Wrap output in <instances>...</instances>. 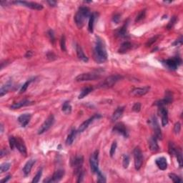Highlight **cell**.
I'll return each mask as SVG.
<instances>
[{"instance_id": "obj_43", "label": "cell", "mask_w": 183, "mask_h": 183, "mask_svg": "<svg viewBox=\"0 0 183 183\" xmlns=\"http://www.w3.org/2000/svg\"><path fill=\"white\" fill-rule=\"evenodd\" d=\"M10 168V163H5L4 164H2L0 167V171H1V173H3L4 172H7L9 170V169Z\"/></svg>"}, {"instance_id": "obj_46", "label": "cell", "mask_w": 183, "mask_h": 183, "mask_svg": "<svg viewBox=\"0 0 183 183\" xmlns=\"http://www.w3.org/2000/svg\"><path fill=\"white\" fill-rule=\"evenodd\" d=\"M181 130V124L179 122H176L175 124V127H174V132H175V134H179Z\"/></svg>"}, {"instance_id": "obj_38", "label": "cell", "mask_w": 183, "mask_h": 183, "mask_svg": "<svg viewBox=\"0 0 183 183\" xmlns=\"http://www.w3.org/2000/svg\"><path fill=\"white\" fill-rule=\"evenodd\" d=\"M33 79H28V80L27 81V82H25V83L23 85H22V87H21V89H20V91H19V92H20V93H24L25 91L27 90V88H28V87H29V85H30L31 82H32Z\"/></svg>"}, {"instance_id": "obj_26", "label": "cell", "mask_w": 183, "mask_h": 183, "mask_svg": "<svg viewBox=\"0 0 183 183\" xmlns=\"http://www.w3.org/2000/svg\"><path fill=\"white\" fill-rule=\"evenodd\" d=\"M76 55H77L78 58H79V59H81V60L83 61H85V62L88 61L87 57L85 55L82 47H81L79 45H78V44L76 46Z\"/></svg>"}, {"instance_id": "obj_25", "label": "cell", "mask_w": 183, "mask_h": 183, "mask_svg": "<svg viewBox=\"0 0 183 183\" xmlns=\"http://www.w3.org/2000/svg\"><path fill=\"white\" fill-rule=\"evenodd\" d=\"M34 163H35V160H30L25 164V167L23 168V172L25 176H27L30 173L31 168H32Z\"/></svg>"}, {"instance_id": "obj_23", "label": "cell", "mask_w": 183, "mask_h": 183, "mask_svg": "<svg viewBox=\"0 0 183 183\" xmlns=\"http://www.w3.org/2000/svg\"><path fill=\"white\" fill-rule=\"evenodd\" d=\"M33 102L29 101L28 100H23L22 101L19 102H16L13 104L11 106V109H19V108H21L22 107H25V106H28V105H30V104H32Z\"/></svg>"}, {"instance_id": "obj_5", "label": "cell", "mask_w": 183, "mask_h": 183, "mask_svg": "<svg viewBox=\"0 0 183 183\" xmlns=\"http://www.w3.org/2000/svg\"><path fill=\"white\" fill-rule=\"evenodd\" d=\"M100 75L97 73H83V74H79L76 76L75 81L77 82H87V81H92L99 79Z\"/></svg>"}, {"instance_id": "obj_55", "label": "cell", "mask_w": 183, "mask_h": 183, "mask_svg": "<svg viewBox=\"0 0 183 183\" xmlns=\"http://www.w3.org/2000/svg\"><path fill=\"white\" fill-rule=\"evenodd\" d=\"M11 178H12L11 175H8V176H7V177H6V178H4V179L1 180V183H4V182H8V181L10 180V179H11Z\"/></svg>"}, {"instance_id": "obj_41", "label": "cell", "mask_w": 183, "mask_h": 183, "mask_svg": "<svg viewBox=\"0 0 183 183\" xmlns=\"http://www.w3.org/2000/svg\"><path fill=\"white\" fill-rule=\"evenodd\" d=\"M9 142H10V146L12 150H14L16 147V138L13 136H10L9 138Z\"/></svg>"}, {"instance_id": "obj_20", "label": "cell", "mask_w": 183, "mask_h": 183, "mask_svg": "<svg viewBox=\"0 0 183 183\" xmlns=\"http://www.w3.org/2000/svg\"><path fill=\"white\" fill-rule=\"evenodd\" d=\"M148 142H149V143H148L149 144V147L152 152H156L160 150V147H159L158 144H157V138H156L155 136L151 137Z\"/></svg>"}, {"instance_id": "obj_36", "label": "cell", "mask_w": 183, "mask_h": 183, "mask_svg": "<svg viewBox=\"0 0 183 183\" xmlns=\"http://www.w3.org/2000/svg\"><path fill=\"white\" fill-rule=\"evenodd\" d=\"M169 178H170L171 180H172V181H173V182H181L182 181V180L180 178L179 176H178L177 175H175V174L174 173H169Z\"/></svg>"}, {"instance_id": "obj_49", "label": "cell", "mask_w": 183, "mask_h": 183, "mask_svg": "<svg viewBox=\"0 0 183 183\" xmlns=\"http://www.w3.org/2000/svg\"><path fill=\"white\" fill-rule=\"evenodd\" d=\"M140 109H141V104L139 102H136L135 104L133 105L132 110L135 111V112H138L140 111Z\"/></svg>"}, {"instance_id": "obj_56", "label": "cell", "mask_w": 183, "mask_h": 183, "mask_svg": "<svg viewBox=\"0 0 183 183\" xmlns=\"http://www.w3.org/2000/svg\"><path fill=\"white\" fill-rule=\"evenodd\" d=\"M31 55H32V52H31V51H28V52H27V54L25 56H26V57L28 58V57H30Z\"/></svg>"}, {"instance_id": "obj_10", "label": "cell", "mask_w": 183, "mask_h": 183, "mask_svg": "<svg viewBox=\"0 0 183 183\" xmlns=\"http://www.w3.org/2000/svg\"><path fill=\"white\" fill-rule=\"evenodd\" d=\"M14 4H22V5L25 6V7L30 8L31 10H42L43 9V6L42 4H38L36 2H30V1H13Z\"/></svg>"}, {"instance_id": "obj_7", "label": "cell", "mask_w": 183, "mask_h": 183, "mask_svg": "<svg viewBox=\"0 0 183 183\" xmlns=\"http://www.w3.org/2000/svg\"><path fill=\"white\" fill-rule=\"evenodd\" d=\"M54 122H55V117H54V116L52 115H49L38 130V134L42 135L47 131L53 125Z\"/></svg>"}, {"instance_id": "obj_15", "label": "cell", "mask_w": 183, "mask_h": 183, "mask_svg": "<svg viewBox=\"0 0 183 183\" xmlns=\"http://www.w3.org/2000/svg\"><path fill=\"white\" fill-rule=\"evenodd\" d=\"M172 99H173V96L171 92L167 91L165 93V97L163 100H160V101L157 102L155 103L156 105H157L158 107H165L167 104H169L172 102Z\"/></svg>"}, {"instance_id": "obj_44", "label": "cell", "mask_w": 183, "mask_h": 183, "mask_svg": "<svg viewBox=\"0 0 183 183\" xmlns=\"http://www.w3.org/2000/svg\"><path fill=\"white\" fill-rule=\"evenodd\" d=\"M177 22V17L176 16H172V19H170V21L169 22V23H168L167 26V28L168 29H172V27H173V26L175 25V24Z\"/></svg>"}, {"instance_id": "obj_31", "label": "cell", "mask_w": 183, "mask_h": 183, "mask_svg": "<svg viewBox=\"0 0 183 183\" xmlns=\"http://www.w3.org/2000/svg\"><path fill=\"white\" fill-rule=\"evenodd\" d=\"M127 24H124L120 29L116 31V35L119 37H125L127 35Z\"/></svg>"}, {"instance_id": "obj_13", "label": "cell", "mask_w": 183, "mask_h": 183, "mask_svg": "<svg viewBox=\"0 0 183 183\" xmlns=\"http://www.w3.org/2000/svg\"><path fill=\"white\" fill-rule=\"evenodd\" d=\"M64 175V171L63 169H57V171H55V173L53 174L52 178H50L49 179L44 180V182H57L60 181L62 179L63 176Z\"/></svg>"}, {"instance_id": "obj_27", "label": "cell", "mask_w": 183, "mask_h": 183, "mask_svg": "<svg viewBox=\"0 0 183 183\" xmlns=\"http://www.w3.org/2000/svg\"><path fill=\"white\" fill-rule=\"evenodd\" d=\"M93 90L92 87H87L84 88L82 91H81L80 94L78 96V99L81 100V99H83L84 97H85L86 96H87L89 93L92 92Z\"/></svg>"}, {"instance_id": "obj_58", "label": "cell", "mask_w": 183, "mask_h": 183, "mask_svg": "<svg viewBox=\"0 0 183 183\" xmlns=\"http://www.w3.org/2000/svg\"><path fill=\"white\" fill-rule=\"evenodd\" d=\"M1 133L3 132V131H4V127H3V124H1Z\"/></svg>"}, {"instance_id": "obj_30", "label": "cell", "mask_w": 183, "mask_h": 183, "mask_svg": "<svg viewBox=\"0 0 183 183\" xmlns=\"http://www.w3.org/2000/svg\"><path fill=\"white\" fill-rule=\"evenodd\" d=\"M11 87H12V83L10 82H7V83H6L5 85L1 86V89H0V96H1V97H3L4 94H7V93L9 92V90L10 89Z\"/></svg>"}, {"instance_id": "obj_35", "label": "cell", "mask_w": 183, "mask_h": 183, "mask_svg": "<svg viewBox=\"0 0 183 183\" xmlns=\"http://www.w3.org/2000/svg\"><path fill=\"white\" fill-rule=\"evenodd\" d=\"M130 164V157L127 154H123L122 157V165L124 168H127Z\"/></svg>"}, {"instance_id": "obj_17", "label": "cell", "mask_w": 183, "mask_h": 183, "mask_svg": "<svg viewBox=\"0 0 183 183\" xmlns=\"http://www.w3.org/2000/svg\"><path fill=\"white\" fill-rule=\"evenodd\" d=\"M159 114L162 117V125L163 127L168 124V112L165 107H159Z\"/></svg>"}, {"instance_id": "obj_2", "label": "cell", "mask_w": 183, "mask_h": 183, "mask_svg": "<svg viewBox=\"0 0 183 183\" xmlns=\"http://www.w3.org/2000/svg\"><path fill=\"white\" fill-rule=\"evenodd\" d=\"M90 16L89 9L87 7H81L74 16V21L76 26L79 28H82L85 25V22L88 17Z\"/></svg>"}, {"instance_id": "obj_9", "label": "cell", "mask_w": 183, "mask_h": 183, "mask_svg": "<svg viewBox=\"0 0 183 183\" xmlns=\"http://www.w3.org/2000/svg\"><path fill=\"white\" fill-rule=\"evenodd\" d=\"M150 122L151 126L152 127L153 130L154 131V136H155L157 139H162L163 138V135H162V132L161 130H160V124H159L158 122H157V118L154 116H153L152 117V119L150 121Z\"/></svg>"}, {"instance_id": "obj_29", "label": "cell", "mask_w": 183, "mask_h": 183, "mask_svg": "<svg viewBox=\"0 0 183 183\" xmlns=\"http://www.w3.org/2000/svg\"><path fill=\"white\" fill-rule=\"evenodd\" d=\"M61 110L64 112L65 115H70L72 112V106L70 104V102L66 101L63 103L62 107H61Z\"/></svg>"}, {"instance_id": "obj_39", "label": "cell", "mask_w": 183, "mask_h": 183, "mask_svg": "<svg viewBox=\"0 0 183 183\" xmlns=\"http://www.w3.org/2000/svg\"><path fill=\"white\" fill-rule=\"evenodd\" d=\"M145 14H146V10H142V11L139 12V13L138 14L137 17H136L135 22H139V21L142 20V19H143L145 17Z\"/></svg>"}, {"instance_id": "obj_19", "label": "cell", "mask_w": 183, "mask_h": 183, "mask_svg": "<svg viewBox=\"0 0 183 183\" xmlns=\"http://www.w3.org/2000/svg\"><path fill=\"white\" fill-rule=\"evenodd\" d=\"M31 119V115L30 114H22L20 116L18 117V122L20 123L22 127H25L29 124V121Z\"/></svg>"}, {"instance_id": "obj_34", "label": "cell", "mask_w": 183, "mask_h": 183, "mask_svg": "<svg viewBox=\"0 0 183 183\" xmlns=\"http://www.w3.org/2000/svg\"><path fill=\"white\" fill-rule=\"evenodd\" d=\"M177 149L178 148L175 147V145H174L173 142H169V147H168V151H169V153L170 154V155L174 156L175 155V153H176Z\"/></svg>"}, {"instance_id": "obj_47", "label": "cell", "mask_w": 183, "mask_h": 183, "mask_svg": "<svg viewBox=\"0 0 183 183\" xmlns=\"http://www.w3.org/2000/svg\"><path fill=\"white\" fill-rule=\"evenodd\" d=\"M60 45H61V49L62 51H66V40H65V37L64 35L61 37V42H60Z\"/></svg>"}, {"instance_id": "obj_12", "label": "cell", "mask_w": 183, "mask_h": 183, "mask_svg": "<svg viewBox=\"0 0 183 183\" xmlns=\"http://www.w3.org/2000/svg\"><path fill=\"white\" fill-rule=\"evenodd\" d=\"M113 132L115 133H117L119 135H122L124 137H127L129 136L128 130L126 127V126L122 122L118 123V124H117L114 127Z\"/></svg>"}, {"instance_id": "obj_48", "label": "cell", "mask_w": 183, "mask_h": 183, "mask_svg": "<svg viewBox=\"0 0 183 183\" xmlns=\"http://www.w3.org/2000/svg\"><path fill=\"white\" fill-rule=\"evenodd\" d=\"M78 180H77V182H81L83 181L84 177H85V172H84L83 169L80 171V172L78 173Z\"/></svg>"}, {"instance_id": "obj_54", "label": "cell", "mask_w": 183, "mask_h": 183, "mask_svg": "<svg viewBox=\"0 0 183 183\" xmlns=\"http://www.w3.org/2000/svg\"><path fill=\"white\" fill-rule=\"evenodd\" d=\"M46 2L49 4V5L50 6V7H56L57 4V1H52H52H47Z\"/></svg>"}, {"instance_id": "obj_33", "label": "cell", "mask_w": 183, "mask_h": 183, "mask_svg": "<svg viewBox=\"0 0 183 183\" xmlns=\"http://www.w3.org/2000/svg\"><path fill=\"white\" fill-rule=\"evenodd\" d=\"M175 155H176L177 160H178V164H179V166L180 167H182V164H183L182 150H181L180 149H177L176 153H175Z\"/></svg>"}, {"instance_id": "obj_51", "label": "cell", "mask_w": 183, "mask_h": 183, "mask_svg": "<svg viewBox=\"0 0 183 183\" xmlns=\"http://www.w3.org/2000/svg\"><path fill=\"white\" fill-rule=\"evenodd\" d=\"M47 34H48V36H49V39H50L51 42H55V36H54L53 31H52V30H49V31L47 32Z\"/></svg>"}, {"instance_id": "obj_11", "label": "cell", "mask_w": 183, "mask_h": 183, "mask_svg": "<svg viewBox=\"0 0 183 183\" xmlns=\"http://www.w3.org/2000/svg\"><path fill=\"white\" fill-rule=\"evenodd\" d=\"M101 117H102L101 115H99V114H96V115H93L92 117L89 118V119H87L86 121H85V122H82V124H81V125L79 126V129H78V132H83L85 131V130H86L88 127H89V125L91 124V123H92L94 120H96V119H100Z\"/></svg>"}, {"instance_id": "obj_18", "label": "cell", "mask_w": 183, "mask_h": 183, "mask_svg": "<svg viewBox=\"0 0 183 183\" xmlns=\"http://www.w3.org/2000/svg\"><path fill=\"white\" fill-rule=\"evenodd\" d=\"M16 147L21 154L27 155V147L24 143L23 140L20 137L16 138Z\"/></svg>"}, {"instance_id": "obj_42", "label": "cell", "mask_w": 183, "mask_h": 183, "mask_svg": "<svg viewBox=\"0 0 183 183\" xmlns=\"http://www.w3.org/2000/svg\"><path fill=\"white\" fill-rule=\"evenodd\" d=\"M160 37V35H156L154 37H152L151 39H150L149 40L147 41V42L146 43V46H150L151 45H152L154 42H157V40H158V38Z\"/></svg>"}, {"instance_id": "obj_6", "label": "cell", "mask_w": 183, "mask_h": 183, "mask_svg": "<svg viewBox=\"0 0 183 183\" xmlns=\"http://www.w3.org/2000/svg\"><path fill=\"white\" fill-rule=\"evenodd\" d=\"M134 160H135V169L138 170L142 167L143 163V156H142V150L139 147H136L134 150Z\"/></svg>"}, {"instance_id": "obj_22", "label": "cell", "mask_w": 183, "mask_h": 183, "mask_svg": "<svg viewBox=\"0 0 183 183\" xmlns=\"http://www.w3.org/2000/svg\"><path fill=\"white\" fill-rule=\"evenodd\" d=\"M132 47V44L130 42H124V43H122L121 44L120 47H119L118 52L120 54H124L126 52H127L128 51H130V49Z\"/></svg>"}, {"instance_id": "obj_3", "label": "cell", "mask_w": 183, "mask_h": 183, "mask_svg": "<svg viewBox=\"0 0 183 183\" xmlns=\"http://www.w3.org/2000/svg\"><path fill=\"white\" fill-rule=\"evenodd\" d=\"M122 78L123 76L119 75V74H113V75H111L106 78L104 80V82H102L100 84V87L102 88L112 87L114 85H115L118 81L122 79Z\"/></svg>"}, {"instance_id": "obj_16", "label": "cell", "mask_w": 183, "mask_h": 183, "mask_svg": "<svg viewBox=\"0 0 183 183\" xmlns=\"http://www.w3.org/2000/svg\"><path fill=\"white\" fill-rule=\"evenodd\" d=\"M150 87L149 86L144 87L134 88L131 91L130 94L134 97H142V96L145 95L150 91Z\"/></svg>"}, {"instance_id": "obj_57", "label": "cell", "mask_w": 183, "mask_h": 183, "mask_svg": "<svg viewBox=\"0 0 183 183\" xmlns=\"http://www.w3.org/2000/svg\"><path fill=\"white\" fill-rule=\"evenodd\" d=\"M6 153H7V152H6V151L4 150H1V157H3V156L5 155Z\"/></svg>"}, {"instance_id": "obj_40", "label": "cell", "mask_w": 183, "mask_h": 183, "mask_svg": "<svg viewBox=\"0 0 183 183\" xmlns=\"http://www.w3.org/2000/svg\"><path fill=\"white\" fill-rule=\"evenodd\" d=\"M117 146V144L116 141H115V142L112 144V146H111V148H110V151H109V154H110L111 157H113L114 155H115V152H116Z\"/></svg>"}, {"instance_id": "obj_53", "label": "cell", "mask_w": 183, "mask_h": 183, "mask_svg": "<svg viewBox=\"0 0 183 183\" xmlns=\"http://www.w3.org/2000/svg\"><path fill=\"white\" fill-rule=\"evenodd\" d=\"M182 37H181L180 40H177L175 42L173 43V45H182Z\"/></svg>"}, {"instance_id": "obj_21", "label": "cell", "mask_w": 183, "mask_h": 183, "mask_svg": "<svg viewBox=\"0 0 183 183\" xmlns=\"http://www.w3.org/2000/svg\"><path fill=\"white\" fill-rule=\"evenodd\" d=\"M155 163L158 168H160L161 170H165L167 168V162L165 157H161L156 159Z\"/></svg>"}, {"instance_id": "obj_50", "label": "cell", "mask_w": 183, "mask_h": 183, "mask_svg": "<svg viewBox=\"0 0 183 183\" xmlns=\"http://www.w3.org/2000/svg\"><path fill=\"white\" fill-rule=\"evenodd\" d=\"M113 22H115V24H118L119 22V20H120V14H117L114 16L113 17Z\"/></svg>"}, {"instance_id": "obj_14", "label": "cell", "mask_w": 183, "mask_h": 183, "mask_svg": "<svg viewBox=\"0 0 183 183\" xmlns=\"http://www.w3.org/2000/svg\"><path fill=\"white\" fill-rule=\"evenodd\" d=\"M84 163V158L82 156H78L74 158L72 162V166L74 169L75 175H77L78 173L82 169V165Z\"/></svg>"}, {"instance_id": "obj_1", "label": "cell", "mask_w": 183, "mask_h": 183, "mask_svg": "<svg viewBox=\"0 0 183 183\" xmlns=\"http://www.w3.org/2000/svg\"><path fill=\"white\" fill-rule=\"evenodd\" d=\"M107 52L104 42L100 37H97L94 49V58L97 63H104L107 59Z\"/></svg>"}, {"instance_id": "obj_45", "label": "cell", "mask_w": 183, "mask_h": 183, "mask_svg": "<svg viewBox=\"0 0 183 183\" xmlns=\"http://www.w3.org/2000/svg\"><path fill=\"white\" fill-rule=\"evenodd\" d=\"M97 175V182H106V178L104 175L102 174V172H99Z\"/></svg>"}, {"instance_id": "obj_37", "label": "cell", "mask_w": 183, "mask_h": 183, "mask_svg": "<svg viewBox=\"0 0 183 183\" xmlns=\"http://www.w3.org/2000/svg\"><path fill=\"white\" fill-rule=\"evenodd\" d=\"M42 175V168L39 169V171L37 172V173L36 174V175L34 176V179L32 180V182L33 183H37L39 182L40 180V178H41Z\"/></svg>"}, {"instance_id": "obj_4", "label": "cell", "mask_w": 183, "mask_h": 183, "mask_svg": "<svg viewBox=\"0 0 183 183\" xmlns=\"http://www.w3.org/2000/svg\"><path fill=\"white\" fill-rule=\"evenodd\" d=\"M99 151L96 150L92 153L89 158L91 170L93 173L97 174L100 172L99 169Z\"/></svg>"}, {"instance_id": "obj_32", "label": "cell", "mask_w": 183, "mask_h": 183, "mask_svg": "<svg viewBox=\"0 0 183 183\" xmlns=\"http://www.w3.org/2000/svg\"><path fill=\"white\" fill-rule=\"evenodd\" d=\"M95 17L96 13H93V14H90V16H89V24H88V30L91 33H92L93 30H94V19H95Z\"/></svg>"}, {"instance_id": "obj_52", "label": "cell", "mask_w": 183, "mask_h": 183, "mask_svg": "<svg viewBox=\"0 0 183 183\" xmlns=\"http://www.w3.org/2000/svg\"><path fill=\"white\" fill-rule=\"evenodd\" d=\"M47 58L49 59H51V60H53V59H56L57 56L53 53V52H50L47 54Z\"/></svg>"}, {"instance_id": "obj_28", "label": "cell", "mask_w": 183, "mask_h": 183, "mask_svg": "<svg viewBox=\"0 0 183 183\" xmlns=\"http://www.w3.org/2000/svg\"><path fill=\"white\" fill-rule=\"evenodd\" d=\"M76 135V130H72L71 132L69 134V135L67 136V139H66V145H71L73 143V142H74Z\"/></svg>"}, {"instance_id": "obj_8", "label": "cell", "mask_w": 183, "mask_h": 183, "mask_svg": "<svg viewBox=\"0 0 183 183\" xmlns=\"http://www.w3.org/2000/svg\"><path fill=\"white\" fill-rule=\"evenodd\" d=\"M163 64L169 70H175L179 65L182 63V60L179 57H174L172 59H169L163 61Z\"/></svg>"}, {"instance_id": "obj_24", "label": "cell", "mask_w": 183, "mask_h": 183, "mask_svg": "<svg viewBox=\"0 0 183 183\" xmlns=\"http://www.w3.org/2000/svg\"><path fill=\"white\" fill-rule=\"evenodd\" d=\"M123 112H124V107H119L117 108V109L114 112L113 115H112V122H116L117 119H119V118L122 117Z\"/></svg>"}]
</instances>
